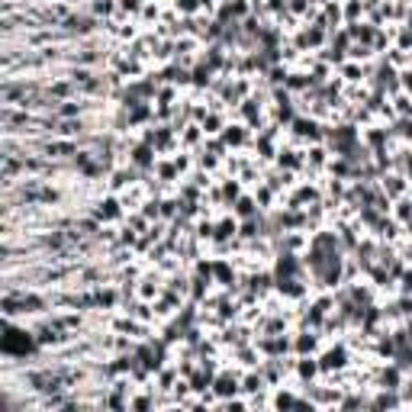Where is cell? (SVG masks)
<instances>
[{"label":"cell","instance_id":"1","mask_svg":"<svg viewBox=\"0 0 412 412\" xmlns=\"http://www.w3.org/2000/svg\"><path fill=\"white\" fill-rule=\"evenodd\" d=\"M232 213H236L238 222H245V219H255V216H261L264 210L258 206V197H255V193H242V197L232 203Z\"/></svg>","mask_w":412,"mask_h":412}]
</instances>
